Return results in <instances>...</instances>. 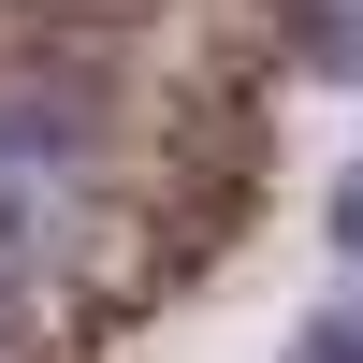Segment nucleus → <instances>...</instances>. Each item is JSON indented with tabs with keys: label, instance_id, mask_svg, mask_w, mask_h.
Listing matches in <instances>:
<instances>
[{
	"label": "nucleus",
	"instance_id": "nucleus-1",
	"mask_svg": "<svg viewBox=\"0 0 363 363\" xmlns=\"http://www.w3.org/2000/svg\"><path fill=\"white\" fill-rule=\"evenodd\" d=\"M306 58L320 73H363V0H306Z\"/></svg>",
	"mask_w": 363,
	"mask_h": 363
},
{
	"label": "nucleus",
	"instance_id": "nucleus-2",
	"mask_svg": "<svg viewBox=\"0 0 363 363\" xmlns=\"http://www.w3.org/2000/svg\"><path fill=\"white\" fill-rule=\"evenodd\" d=\"M291 363H363V306H320L306 335H291Z\"/></svg>",
	"mask_w": 363,
	"mask_h": 363
},
{
	"label": "nucleus",
	"instance_id": "nucleus-3",
	"mask_svg": "<svg viewBox=\"0 0 363 363\" xmlns=\"http://www.w3.org/2000/svg\"><path fill=\"white\" fill-rule=\"evenodd\" d=\"M335 262H349V277H363V160L335 174Z\"/></svg>",
	"mask_w": 363,
	"mask_h": 363
}]
</instances>
